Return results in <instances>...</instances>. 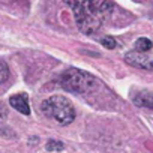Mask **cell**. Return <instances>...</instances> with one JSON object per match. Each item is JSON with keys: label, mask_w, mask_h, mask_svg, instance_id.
<instances>
[{"label": "cell", "mask_w": 153, "mask_h": 153, "mask_svg": "<svg viewBox=\"0 0 153 153\" xmlns=\"http://www.w3.org/2000/svg\"><path fill=\"white\" fill-rule=\"evenodd\" d=\"M152 47H153V44H152V41L147 39V38H140V39H137V42H135V51L143 53V54L147 53V51H150Z\"/></svg>", "instance_id": "7"}, {"label": "cell", "mask_w": 153, "mask_h": 153, "mask_svg": "<svg viewBox=\"0 0 153 153\" xmlns=\"http://www.w3.org/2000/svg\"><path fill=\"white\" fill-rule=\"evenodd\" d=\"M60 86L71 92L78 95H87L93 93L99 89V81L89 72L80 71V69H68L60 75Z\"/></svg>", "instance_id": "2"}, {"label": "cell", "mask_w": 153, "mask_h": 153, "mask_svg": "<svg viewBox=\"0 0 153 153\" xmlns=\"http://www.w3.org/2000/svg\"><path fill=\"white\" fill-rule=\"evenodd\" d=\"M101 42H102V45H104L105 48H108V50H113V48H116V45H117V42H116V39H114L113 36H104Z\"/></svg>", "instance_id": "10"}, {"label": "cell", "mask_w": 153, "mask_h": 153, "mask_svg": "<svg viewBox=\"0 0 153 153\" xmlns=\"http://www.w3.org/2000/svg\"><path fill=\"white\" fill-rule=\"evenodd\" d=\"M125 60L131 66H135V68H140V69H146V71H153V59L144 56L143 53L129 51V53H126Z\"/></svg>", "instance_id": "4"}, {"label": "cell", "mask_w": 153, "mask_h": 153, "mask_svg": "<svg viewBox=\"0 0 153 153\" xmlns=\"http://www.w3.org/2000/svg\"><path fill=\"white\" fill-rule=\"evenodd\" d=\"M68 5L74 11L78 29L86 35L96 33L104 23V15L113 8L110 2H68Z\"/></svg>", "instance_id": "1"}, {"label": "cell", "mask_w": 153, "mask_h": 153, "mask_svg": "<svg viewBox=\"0 0 153 153\" xmlns=\"http://www.w3.org/2000/svg\"><path fill=\"white\" fill-rule=\"evenodd\" d=\"M8 78H9V68L5 62L0 60V84L5 83Z\"/></svg>", "instance_id": "9"}, {"label": "cell", "mask_w": 153, "mask_h": 153, "mask_svg": "<svg viewBox=\"0 0 153 153\" xmlns=\"http://www.w3.org/2000/svg\"><path fill=\"white\" fill-rule=\"evenodd\" d=\"M45 149L48 152H60V150H63V143L62 141H57V140H50L47 143Z\"/></svg>", "instance_id": "8"}, {"label": "cell", "mask_w": 153, "mask_h": 153, "mask_svg": "<svg viewBox=\"0 0 153 153\" xmlns=\"http://www.w3.org/2000/svg\"><path fill=\"white\" fill-rule=\"evenodd\" d=\"M134 104L137 107H141V108H149V110H153V93L147 92V90H140L134 95L132 98Z\"/></svg>", "instance_id": "6"}, {"label": "cell", "mask_w": 153, "mask_h": 153, "mask_svg": "<svg viewBox=\"0 0 153 153\" xmlns=\"http://www.w3.org/2000/svg\"><path fill=\"white\" fill-rule=\"evenodd\" d=\"M41 111L44 113L45 117L54 120L56 123H59L62 126L72 123L75 119V110H74L72 104L69 102V99H66L65 96H60V95H54V96H50L48 99H45L41 104Z\"/></svg>", "instance_id": "3"}, {"label": "cell", "mask_w": 153, "mask_h": 153, "mask_svg": "<svg viewBox=\"0 0 153 153\" xmlns=\"http://www.w3.org/2000/svg\"><path fill=\"white\" fill-rule=\"evenodd\" d=\"M9 104H11V105H12V108H15L18 113H21V114H24V116H29V114H30L29 98H27V95H26V93H18V95L11 96Z\"/></svg>", "instance_id": "5"}]
</instances>
